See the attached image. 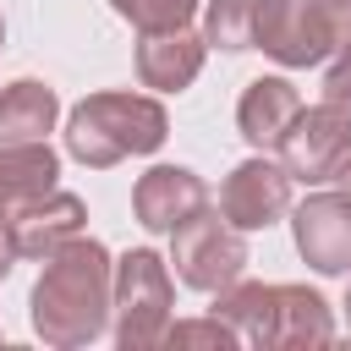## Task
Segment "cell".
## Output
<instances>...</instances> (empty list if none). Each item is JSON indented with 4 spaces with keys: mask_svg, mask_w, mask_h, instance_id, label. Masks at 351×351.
I'll return each instance as SVG.
<instances>
[{
    "mask_svg": "<svg viewBox=\"0 0 351 351\" xmlns=\"http://www.w3.org/2000/svg\"><path fill=\"white\" fill-rule=\"evenodd\" d=\"M247 230H236L225 214L214 208H197L186 225L170 230V263H176V280L186 291H203V296H219L225 285H236L247 274Z\"/></svg>",
    "mask_w": 351,
    "mask_h": 351,
    "instance_id": "obj_5",
    "label": "cell"
},
{
    "mask_svg": "<svg viewBox=\"0 0 351 351\" xmlns=\"http://www.w3.org/2000/svg\"><path fill=\"white\" fill-rule=\"evenodd\" d=\"M351 159V110L340 104H307L296 110L291 132L280 137V165L291 170V181L302 186H324L340 176V165Z\"/></svg>",
    "mask_w": 351,
    "mask_h": 351,
    "instance_id": "obj_6",
    "label": "cell"
},
{
    "mask_svg": "<svg viewBox=\"0 0 351 351\" xmlns=\"http://www.w3.org/2000/svg\"><path fill=\"white\" fill-rule=\"evenodd\" d=\"M214 313L241 335V346H269V324H274V285L263 280H236L219 291Z\"/></svg>",
    "mask_w": 351,
    "mask_h": 351,
    "instance_id": "obj_17",
    "label": "cell"
},
{
    "mask_svg": "<svg viewBox=\"0 0 351 351\" xmlns=\"http://www.w3.org/2000/svg\"><path fill=\"white\" fill-rule=\"evenodd\" d=\"M351 44V0H274L263 27V55L302 71Z\"/></svg>",
    "mask_w": 351,
    "mask_h": 351,
    "instance_id": "obj_4",
    "label": "cell"
},
{
    "mask_svg": "<svg viewBox=\"0 0 351 351\" xmlns=\"http://www.w3.org/2000/svg\"><path fill=\"white\" fill-rule=\"evenodd\" d=\"M335 181H340V186H346V192H351V159H346V165H340V176H335Z\"/></svg>",
    "mask_w": 351,
    "mask_h": 351,
    "instance_id": "obj_22",
    "label": "cell"
},
{
    "mask_svg": "<svg viewBox=\"0 0 351 351\" xmlns=\"http://www.w3.org/2000/svg\"><path fill=\"white\" fill-rule=\"evenodd\" d=\"M0 44H5V16H0Z\"/></svg>",
    "mask_w": 351,
    "mask_h": 351,
    "instance_id": "obj_24",
    "label": "cell"
},
{
    "mask_svg": "<svg viewBox=\"0 0 351 351\" xmlns=\"http://www.w3.org/2000/svg\"><path fill=\"white\" fill-rule=\"evenodd\" d=\"M121 22H132L137 33H170V27H186L197 16L203 0H110Z\"/></svg>",
    "mask_w": 351,
    "mask_h": 351,
    "instance_id": "obj_18",
    "label": "cell"
},
{
    "mask_svg": "<svg viewBox=\"0 0 351 351\" xmlns=\"http://www.w3.org/2000/svg\"><path fill=\"white\" fill-rule=\"evenodd\" d=\"M176 313V285H170V269L154 247H132L115 258V313H110V329H115V346L121 351H154L170 340V318Z\"/></svg>",
    "mask_w": 351,
    "mask_h": 351,
    "instance_id": "obj_3",
    "label": "cell"
},
{
    "mask_svg": "<svg viewBox=\"0 0 351 351\" xmlns=\"http://www.w3.org/2000/svg\"><path fill=\"white\" fill-rule=\"evenodd\" d=\"M170 346H214V351H236V346H241V335H236L219 313H208V318L170 324Z\"/></svg>",
    "mask_w": 351,
    "mask_h": 351,
    "instance_id": "obj_19",
    "label": "cell"
},
{
    "mask_svg": "<svg viewBox=\"0 0 351 351\" xmlns=\"http://www.w3.org/2000/svg\"><path fill=\"white\" fill-rule=\"evenodd\" d=\"M296 252L318 274H351V192H313L291 208Z\"/></svg>",
    "mask_w": 351,
    "mask_h": 351,
    "instance_id": "obj_8",
    "label": "cell"
},
{
    "mask_svg": "<svg viewBox=\"0 0 351 351\" xmlns=\"http://www.w3.org/2000/svg\"><path fill=\"white\" fill-rule=\"evenodd\" d=\"M291 170L280 165V159H269V154H252V159H241L230 176H225V186H219V214L236 225V230H269V225H280L285 214H291Z\"/></svg>",
    "mask_w": 351,
    "mask_h": 351,
    "instance_id": "obj_7",
    "label": "cell"
},
{
    "mask_svg": "<svg viewBox=\"0 0 351 351\" xmlns=\"http://www.w3.org/2000/svg\"><path fill=\"white\" fill-rule=\"evenodd\" d=\"M170 137V115L148 93H88L66 115V154L88 170H110L132 154H154Z\"/></svg>",
    "mask_w": 351,
    "mask_h": 351,
    "instance_id": "obj_2",
    "label": "cell"
},
{
    "mask_svg": "<svg viewBox=\"0 0 351 351\" xmlns=\"http://www.w3.org/2000/svg\"><path fill=\"white\" fill-rule=\"evenodd\" d=\"M296 110H302V93H296L285 77H252V82L241 88V99H236V132L247 137L252 154H269V148H280V137L291 132Z\"/></svg>",
    "mask_w": 351,
    "mask_h": 351,
    "instance_id": "obj_12",
    "label": "cell"
},
{
    "mask_svg": "<svg viewBox=\"0 0 351 351\" xmlns=\"http://www.w3.org/2000/svg\"><path fill=\"white\" fill-rule=\"evenodd\" d=\"M11 263H16V241H11V219L0 214V280L11 274Z\"/></svg>",
    "mask_w": 351,
    "mask_h": 351,
    "instance_id": "obj_21",
    "label": "cell"
},
{
    "mask_svg": "<svg viewBox=\"0 0 351 351\" xmlns=\"http://www.w3.org/2000/svg\"><path fill=\"white\" fill-rule=\"evenodd\" d=\"M208 60V38L192 27H170V33H143L137 38V82L154 93H181L197 82Z\"/></svg>",
    "mask_w": 351,
    "mask_h": 351,
    "instance_id": "obj_10",
    "label": "cell"
},
{
    "mask_svg": "<svg viewBox=\"0 0 351 351\" xmlns=\"http://www.w3.org/2000/svg\"><path fill=\"white\" fill-rule=\"evenodd\" d=\"M115 313V258L93 236H71L44 258V274L33 280L27 318L33 335L55 351H82L110 329Z\"/></svg>",
    "mask_w": 351,
    "mask_h": 351,
    "instance_id": "obj_1",
    "label": "cell"
},
{
    "mask_svg": "<svg viewBox=\"0 0 351 351\" xmlns=\"http://www.w3.org/2000/svg\"><path fill=\"white\" fill-rule=\"evenodd\" d=\"M324 99L329 104H340V110H351V44L335 55V66L324 71Z\"/></svg>",
    "mask_w": 351,
    "mask_h": 351,
    "instance_id": "obj_20",
    "label": "cell"
},
{
    "mask_svg": "<svg viewBox=\"0 0 351 351\" xmlns=\"http://www.w3.org/2000/svg\"><path fill=\"white\" fill-rule=\"evenodd\" d=\"M55 121H60V99L49 82L16 77L11 88H0V143H38L55 132Z\"/></svg>",
    "mask_w": 351,
    "mask_h": 351,
    "instance_id": "obj_15",
    "label": "cell"
},
{
    "mask_svg": "<svg viewBox=\"0 0 351 351\" xmlns=\"http://www.w3.org/2000/svg\"><path fill=\"white\" fill-rule=\"evenodd\" d=\"M88 225V208L77 192H44L33 203H22L11 214V241H16V258H49L55 247H66L71 236H82Z\"/></svg>",
    "mask_w": 351,
    "mask_h": 351,
    "instance_id": "obj_11",
    "label": "cell"
},
{
    "mask_svg": "<svg viewBox=\"0 0 351 351\" xmlns=\"http://www.w3.org/2000/svg\"><path fill=\"white\" fill-rule=\"evenodd\" d=\"M60 176V154L49 148V137L38 143H0V214L11 219L22 203L55 192Z\"/></svg>",
    "mask_w": 351,
    "mask_h": 351,
    "instance_id": "obj_14",
    "label": "cell"
},
{
    "mask_svg": "<svg viewBox=\"0 0 351 351\" xmlns=\"http://www.w3.org/2000/svg\"><path fill=\"white\" fill-rule=\"evenodd\" d=\"M335 340V313L313 285H274V324L269 346L296 351V346H329Z\"/></svg>",
    "mask_w": 351,
    "mask_h": 351,
    "instance_id": "obj_13",
    "label": "cell"
},
{
    "mask_svg": "<svg viewBox=\"0 0 351 351\" xmlns=\"http://www.w3.org/2000/svg\"><path fill=\"white\" fill-rule=\"evenodd\" d=\"M340 307H346V324H351V285H346V302H340Z\"/></svg>",
    "mask_w": 351,
    "mask_h": 351,
    "instance_id": "obj_23",
    "label": "cell"
},
{
    "mask_svg": "<svg viewBox=\"0 0 351 351\" xmlns=\"http://www.w3.org/2000/svg\"><path fill=\"white\" fill-rule=\"evenodd\" d=\"M269 11H274V0H208L203 5V38H208V49H225V55L258 49L263 27H269Z\"/></svg>",
    "mask_w": 351,
    "mask_h": 351,
    "instance_id": "obj_16",
    "label": "cell"
},
{
    "mask_svg": "<svg viewBox=\"0 0 351 351\" xmlns=\"http://www.w3.org/2000/svg\"><path fill=\"white\" fill-rule=\"evenodd\" d=\"M197 208H208V186H203V176L186 170V165H154V170H143L137 186H132V214H137V225L154 230V236H170V230L186 225Z\"/></svg>",
    "mask_w": 351,
    "mask_h": 351,
    "instance_id": "obj_9",
    "label": "cell"
}]
</instances>
